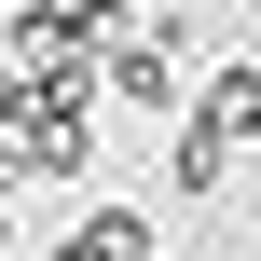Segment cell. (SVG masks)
<instances>
[{
  "mask_svg": "<svg viewBox=\"0 0 261 261\" xmlns=\"http://www.w3.org/2000/svg\"><path fill=\"white\" fill-rule=\"evenodd\" d=\"M165 165H179V193H220V179H234V138H220L206 110H165Z\"/></svg>",
  "mask_w": 261,
  "mask_h": 261,
  "instance_id": "4",
  "label": "cell"
},
{
  "mask_svg": "<svg viewBox=\"0 0 261 261\" xmlns=\"http://www.w3.org/2000/svg\"><path fill=\"white\" fill-rule=\"evenodd\" d=\"M55 261H165V248H151V220H138V206H83V220L55 234Z\"/></svg>",
  "mask_w": 261,
  "mask_h": 261,
  "instance_id": "3",
  "label": "cell"
},
{
  "mask_svg": "<svg viewBox=\"0 0 261 261\" xmlns=\"http://www.w3.org/2000/svg\"><path fill=\"white\" fill-rule=\"evenodd\" d=\"M96 69H110V96H124V110H151V124H165V110H179V69H193V41H179V28H124Z\"/></svg>",
  "mask_w": 261,
  "mask_h": 261,
  "instance_id": "1",
  "label": "cell"
},
{
  "mask_svg": "<svg viewBox=\"0 0 261 261\" xmlns=\"http://www.w3.org/2000/svg\"><path fill=\"white\" fill-rule=\"evenodd\" d=\"M0 248H14V206H0Z\"/></svg>",
  "mask_w": 261,
  "mask_h": 261,
  "instance_id": "5",
  "label": "cell"
},
{
  "mask_svg": "<svg viewBox=\"0 0 261 261\" xmlns=\"http://www.w3.org/2000/svg\"><path fill=\"white\" fill-rule=\"evenodd\" d=\"M193 110H206V124H220V138H234V151H261V55H220V69H206V96H193Z\"/></svg>",
  "mask_w": 261,
  "mask_h": 261,
  "instance_id": "2",
  "label": "cell"
}]
</instances>
